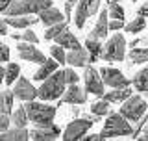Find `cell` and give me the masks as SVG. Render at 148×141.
Instances as JSON below:
<instances>
[{"instance_id":"cell-1","label":"cell","mask_w":148,"mask_h":141,"mask_svg":"<svg viewBox=\"0 0 148 141\" xmlns=\"http://www.w3.org/2000/svg\"><path fill=\"white\" fill-rule=\"evenodd\" d=\"M67 89V80H65V70H56L46 80H43V86L37 89V97L41 100H56L63 97Z\"/></svg>"},{"instance_id":"cell-2","label":"cell","mask_w":148,"mask_h":141,"mask_svg":"<svg viewBox=\"0 0 148 141\" xmlns=\"http://www.w3.org/2000/svg\"><path fill=\"white\" fill-rule=\"evenodd\" d=\"M133 126L130 124V121L122 113H108V119L104 123V130L100 132L102 139L108 138H119V135H132Z\"/></svg>"},{"instance_id":"cell-3","label":"cell","mask_w":148,"mask_h":141,"mask_svg":"<svg viewBox=\"0 0 148 141\" xmlns=\"http://www.w3.org/2000/svg\"><path fill=\"white\" fill-rule=\"evenodd\" d=\"M28 111V119L30 123H34L35 126H48L54 123L56 119V108L43 104V102H35V100H28V104L24 106Z\"/></svg>"},{"instance_id":"cell-4","label":"cell","mask_w":148,"mask_h":141,"mask_svg":"<svg viewBox=\"0 0 148 141\" xmlns=\"http://www.w3.org/2000/svg\"><path fill=\"white\" fill-rule=\"evenodd\" d=\"M46 8H52V0H11L6 15H39Z\"/></svg>"},{"instance_id":"cell-5","label":"cell","mask_w":148,"mask_h":141,"mask_svg":"<svg viewBox=\"0 0 148 141\" xmlns=\"http://www.w3.org/2000/svg\"><path fill=\"white\" fill-rule=\"evenodd\" d=\"M126 56V39L122 34H115L113 37H109V41L104 45L102 50V58L106 62H122Z\"/></svg>"},{"instance_id":"cell-6","label":"cell","mask_w":148,"mask_h":141,"mask_svg":"<svg viewBox=\"0 0 148 141\" xmlns=\"http://www.w3.org/2000/svg\"><path fill=\"white\" fill-rule=\"evenodd\" d=\"M98 121V115L95 117H85V119H76L71 121L69 126L63 132V141H76V139H83V135L87 134V130Z\"/></svg>"},{"instance_id":"cell-7","label":"cell","mask_w":148,"mask_h":141,"mask_svg":"<svg viewBox=\"0 0 148 141\" xmlns=\"http://www.w3.org/2000/svg\"><path fill=\"white\" fill-rule=\"evenodd\" d=\"M146 100L143 97L139 95H132L128 97L126 100L122 102V106H120V113L126 117L128 121H139L143 115L146 113Z\"/></svg>"},{"instance_id":"cell-8","label":"cell","mask_w":148,"mask_h":141,"mask_svg":"<svg viewBox=\"0 0 148 141\" xmlns=\"http://www.w3.org/2000/svg\"><path fill=\"white\" fill-rule=\"evenodd\" d=\"M83 80H85V91L96 97H104V80H102L100 70H96L92 65H85V73H83Z\"/></svg>"},{"instance_id":"cell-9","label":"cell","mask_w":148,"mask_h":141,"mask_svg":"<svg viewBox=\"0 0 148 141\" xmlns=\"http://www.w3.org/2000/svg\"><path fill=\"white\" fill-rule=\"evenodd\" d=\"M100 74H102V80H104L106 86H109L113 89L115 87H126L132 84V80H128L119 69H113V67H102Z\"/></svg>"},{"instance_id":"cell-10","label":"cell","mask_w":148,"mask_h":141,"mask_svg":"<svg viewBox=\"0 0 148 141\" xmlns=\"http://www.w3.org/2000/svg\"><path fill=\"white\" fill-rule=\"evenodd\" d=\"M17 50H18V58L22 59V62H32V63H43L46 62V58H45V54L41 52V50H37L34 43H28V41H21L17 46Z\"/></svg>"},{"instance_id":"cell-11","label":"cell","mask_w":148,"mask_h":141,"mask_svg":"<svg viewBox=\"0 0 148 141\" xmlns=\"http://www.w3.org/2000/svg\"><path fill=\"white\" fill-rule=\"evenodd\" d=\"M13 95L21 100H35L37 97V89L32 86V82L24 76H18L17 82H15V87H13Z\"/></svg>"},{"instance_id":"cell-12","label":"cell","mask_w":148,"mask_h":141,"mask_svg":"<svg viewBox=\"0 0 148 141\" xmlns=\"http://www.w3.org/2000/svg\"><path fill=\"white\" fill-rule=\"evenodd\" d=\"M59 135H61L59 128L52 123L48 126H35L30 132V139H34V141H54V139H58Z\"/></svg>"},{"instance_id":"cell-13","label":"cell","mask_w":148,"mask_h":141,"mask_svg":"<svg viewBox=\"0 0 148 141\" xmlns=\"http://www.w3.org/2000/svg\"><path fill=\"white\" fill-rule=\"evenodd\" d=\"M63 102H67V104H85L87 91L82 89L78 84H71L63 93Z\"/></svg>"},{"instance_id":"cell-14","label":"cell","mask_w":148,"mask_h":141,"mask_svg":"<svg viewBox=\"0 0 148 141\" xmlns=\"http://www.w3.org/2000/svg\"><path fill=\"white\" fill-rule=\"evenodd\" d=\"M67 63L72 65V67H85L89 63V52L87 48H72L71 52L67 54Z\"/></svg>"},{"instance_id":"cell-15","label":"cell","mask_w":148,"mask_h":141,"mask_svg":"<svg viewBox=\"0 0 148 141\" xmlns=\"http://www.w3.org/2000/svg\"><path fill=\"white\" fill-rule=\"evenodd\" d=\"M91 17V9H89V0H78L76 11H74V24L78 28H83L87 22V19Z\"/></svg>"},{"instance_id":"cell-16","label":"cell","mask_w":148,"mask_h":141,"mask_svg":"<svg viewBox=\"0 0 148 141\" xmlns=\"http://www.w3.org/2000/svg\"><path fill=\"white\" fill-rule=\"evenodd\" d=\"M108 17H109V11H108V9H104V11L100 13L98 21H96L95 30L91 32V37H95V39H104V37H108V30H109Z\"/></svg>"},{"instance_id":"cell-17","label":"cell","mask_w":148,"mask_h":141,"mask_svg":"<svg viewBox=\"0 0 148 141\" xmlns=\"http://www.w3.org/2000/svg\"><path fill=\"white\" fill-rule=\"evenodd\" d=\"M39 21L46 26H52V24H58V22H63V13L56 8H46L39 13Z\"/></svg>"},{"instance_id":"cell-18","label":"cell","mask_w":148,"mask_h":141,"mask_svg":"<svg viewBox=\"0 0 148 141\" xmlns=\"http://www.w3.org/2000/svg\"><path fill=\"white\" fill-rule=\"evenodd\" d=\"M56 43L58 45H61L63 48H69V50H72V48H82V45H80V41H78V37L72 34V32H69V28L65 32H61L58 37H56Z\"/></svg>"},{"instance_id":"cell-19","label":"cell","mask_w":148,"mask_h":141,"mask_svg":"<svg viewBox=\"0 0 148 141\" xmlns=\"http://www.w3.org/2000/svg\"><path fill=\"white\" fill-rule=\"evenodd\" d=\"M30 139V132L26 128H18L15 126L13 130H4L0 132V141H26Z\"/></svg>"},{"instance_id":"cell-20","label":"cell","mask_w":148,"mask_h":141,"mask_svg":"<svg viewBox=\"0 0 148 141\" xmlns=\"http://www.w3.org/2000/svg\"><path fill=\"white\" fill-rule=\"evenodd\" d=\"M37 21H39V17H28V15H9L6 19L8 26H13V28H30Z\"/></svg>"},{"instance_id":"cell-21","label":"cell","mask_w":148,"mask_h":141,"mask_svg":"<svg viewBox=\"0 0 148 141\" xmlns=\"http://www.w3.org/2000/svg\"><path fill=\"white\" fill-rule=\"evenodd\" d=\"M132 95H133V91L130 89V86H126V87H115L113 91L104 93V98L109 100V102H120V104H122V102Z\"/></svg>"},{"instance_id":"cell-22","label":"cell","mask_w":148,"mask_h":141,"mask_svg":"<svg viewBox=\"0 0 148 141\" xmlns=\"http://www.w3.org/2000/svg\"><path fill=\"white\" fill-rule=\"evenodd\" d=\"M58 70V62L56 59H46V62H43L41 63V67L35 70V74H34V80H46L50 76L52 73H56Z\"/></svg>"},{"instance_id":"cell-23","label":"cell","mask_w":148,"mask_h":141,"mask_svg":"<svg viewBox=\"0 0 148 141\" xmlns=\"http://www.w3.org/2000/svg\"><path fill=\"white\" fill-rule=\"evenodd\" d=\"M85 48L87 52H89V62H96L98 58H102V50H104V46L100 45L98 39H95V37H87L85 41Z\"/></svg>"},{"instance_id":"cell-24","label":"cell","mask_w":148,"mask_h":141,"mask_svg":"<svg viewBox=\"0 0 148 141\" xmlns=\"http://www.w3.org/2000/svg\"><path fill=\"white\" fill-rule=\"evenodd\" d=\"M13 91H0V113L9 115L13 110Z\"/></svg>"},{"instance_id":"cell-25","label":"cell","mask_w":148,"mask_h":141,"mask_svg":"<svg viewBox=\"0 0 148 141\" xmlns=\"http://www.w3.org/2000/svg\"><path fill=\"white\" fill-rule=\"evenodd\" d=\"M132 84L135 86L137 91L146 93V91H148V67H146V69H143V70H139L135 76H133Z\"/></svg>"},{"instance_id":"cell-26","label":"cell","mask_w":148,"mask_h":141,"mask_svg":"<svg viewBox=\"0 0 148 141\" xmlns=\"http://www.w3.org/2000/svg\"><path fill=\"white\" fill-rule=\"evenodd\" d=\"M11 123L15 126H18V128H26V124L30 123V119H28V111H26L24 106H21L18 110H15L11 113Z\"/></svg>"},{"instance_id":"cell-27","label":"cell","mask_w":148,"mask_h":141,"mask_svg":"<svg viewBox=\"0 0 148 141\" xmlns=\"http://www.w3.org/2000/svg\"><path fill=\"white\" fill-rule=\"evenodd\" d=\"M146 62H148V48L133 46L130 50V63H146Z\"/></svg>"},{"instance_id":"cell-28","label":"cell","mask_w":148,"mask_h":141,"mask_svg":"<svg viewBox=\"0 0 148 141\" xmlns=\"http://www.w3.org/2000/svg\"><path fill=\"white\" fill-rule=\"evenodd\" d=\"M69 28L67 24V21H63V22H58V24H52V26H48L46 28V32H45V39L48 41V39H56L61 32H65Z\"/></svg>"},{"instance_id":"cell-29","label":"cell","mask_w":148,"mask_h":141,"mask_svg":"<svg viewBox=\"0 0 148 141\" xmlns=\"http://www.w3.org/2000/svg\"><path fill=\"white\" fill-rule=\"evenodd\" d=\"M111 102L109 100H106L104 97H102V100H98V102H95V104L91 106V111H92V115H98V117H104V115H108L109 113V106Z\"/></svg>"},{"instance_id":"cell-30","label":"cell","mask_w":148,"mask_h":141,"mask_svg":"<svg viewBox=\"0 0 148 141\" xmlns=\"http://www.w3.org/2000/svg\"><path fill=\"white\" fill-rule=\"evenodd\" d=\"M146 28V19L145 17H135L132 22H128L126 24V32H130V34H137V32H143Z\"/></svg>"},{"instance_id":"cell-31","label":"cell","mask_w":148,"mask_h":141,"mask_svg":"<svg viewBox=\"0 0 148 141\" xmlns=\"http://www.w3.org/2000/svg\"><path fill=\"white\" fill-rule=\"evenodd\" d=\"M18 76H21V67H18V63H8V67H6V84H15Z\"/></svg>"},{"instance_id":"cell-32","label":"cell","mask_w":148,"mask_h":141,"mask_svg":"<svg viewBox=\"0 0 148 141\" xmlns=\"http://www.w3.org/2000/svg\"><path fill=\"white\" fill-rule=\"evenodd\" d=\"M50 54H52V58L58 63H67V52H65V48H63L61 45L52 46V48H50Z\"/></svg>"},{"instance_id":"cell-33","label":"cell","mask_w":148,"mask_h":141,"mask_svg":"<svg viewBox=\"0 0 148 141\" xmlns=\"http://www.w3.org/2000/svg\"><path fill=\"white\" fill-rule=\"evenodd\" d=\"M109 17L111 19H120V21H124V8L120 6L119 2H109Z\"/></svg>"},{"instance_id":"cell-34","label":"cell","mask_w":148,"mask_h":141,"mask_svg":"<svg viewBox=\"0 0 148 141\" xmlns=\"http://www.w3.org/2000/svg\"><path fill=\"white\" fill-rule=\"evenodd\" d=\"M21 37H22L21 41H28V43H34V45L39 43V37H37V35H35V32H32L30 28H24V32L21 34Z\"/></svg>"},{"instance_id":"cell-35","label":"cell","mask_w":148,"mask_h":141,"mask_svg":"<svg viewBox=\"0 0 148 141\" xmlns=\"http://www.w3.org/2000/svg\"><path fill=\"white\" fill-rule=\"evenodd\" d=\"M65 80H67V86L78 84V74L74 73V69H65Z\"/></svg>"},{"instance_id":"cell-36","label":"cell","mask_w":148,"mask_h":141,"mask_svg":"<svg viewBox=\"0 0 148 141\" xmlns=\"http://www.w3.org/2000/svg\"><path fill=\"white\" fill-rule=\"evenodd\" d=\"M4 62H9V46L0 41V63Z\"/></svg>"},{"instance_id":"cell-37","label":"cell","mask_w":148,"mask_h":141,"mask_svg":"<svg viewBox=\"0 0 148 141\" xmlns=\"http://www.w3.org/2000/svg\"><path fill=\"white\" fill-rule=\"evenodd\" d=\"M9 123H11V119H9L6 113H0V132L8 130L9 128Z\"/></svg>"},{"instance_id":"cell-38","label":"cell","mask_w":148,"mask_h":141,"mask_svg":"<svg viewBox=\"0 0 148 141\" xmlns=\"http://www.w3.org/2000/svg\"><path fill=\"white\" fill-rule=\"evenodd\" d=\"M122 26H124V21H120V19H111L109 21V30H120Z\"/></svg>"},{"instance_id":"cell-39","label":"cell","mask_w":148,"mask_h":141,"mask_svg":"<svg viewBox=\"0 0 148 141\" xmlns=\"http://www.w3.org/2000/svg\"><path fill=\"white\" fill-rule=\"evenodd\" d=\"M8 34V22L6 19H0V35H6Z\"/></svg>"},{"instance_id":"cell-40","label":"cell","mask_w":148,"mask_h":141,"mask_svg":"<svg viewBox=\"0 0 148 141\" xmlns=\"http://www.w3.org/2000/svg\"><path fill=\"white\" fill-rule=\"evenodd\" d=\"M139 15H141V17H148V2H145V4H143V6L141 8H139Z\"/></svg>"},{"instance_id":"cell-41","label":"cell","mask_w":148,"mask_h":141,"mask_svg":"<svg viewBox=\"0 0 148 141\" xmlns=\"http://www.w3.org/2000/svg\"><path fill=\"white\" fill-rule=\"evenodd\" d=\"M71 11H72V2H65V17H67V21L71 19Z\"/></svg>"},{"instance_id":"cell-42","label":"cell","mask_w":148,"mask_h":141,"mask_svg":"<svg viewBox=\"0 0 148 141\" xmlns=\"http://www.w3.org/2000/svg\"><path fill=\"white\" fill-rule=\"evenodd\" d=\"M9 4H11V0H0V13H2V11H6Z\"/></svg>"},{"instance_id":"cell-43","label":"cell","mask_w":148,"mask_h":141,"mask_svg":"<svg viewBox=\"0 0 148 141\" xmlns=\"http://www.w3.org/2000/svg\"><path fill=\"white\" fill-rule=\"evenodd\" d=\"M4 80H6V69H4L2 65H0V86H2Z\"/></svg>"},{"instance_id":"cell-44","label":"cell","mask_w":148,"mask_h":141,"mask_svg":"<svg viewBox=\"0 0 148 141\" xmlns=\"http://www.w3.org/2000/svg\"><path fill=\"white\" fill-rule=\"evenodd\" d=\"M137 139H141V141H148V132L145 134V135H139V138Z\"/></svg>"},{"instance_id":"cell-45","label":"cell","mask_w":148,"mask_h":141,"mask_svg":"<svg viewBox=\"0 0 148 141\" xmlns=\"http://www.w3.org/2000/svg\"><path fill=\"white\" fill-rule=\"evenodd\" d=\"M11 37H13V39H15V41H21V39H22V37H21V34H13Z\"/></svg>"},{"instance_id":"cell-46","label":"cell","mask_w":148,"mask_h":141,"mask_svg":"<svg viewBox=\"0 0 148 141\" xmlns=\"http://www.w3.org/2000/svg\"><path fill=\"white\" fill-rule=\"evenodd\" d=\"M108 2H120V0H108Z\"/></svg>"},{"instance_id":"cell-47","label":"cell","mask_w":148,"mask_h":141,"mask_svg":"<svg viewBox=\"0 0 148 141\" xmlns=\"http://www.w3.org/2000/svg\"><path fill=\"white\" fill-rule=\"evenodd\" d=\"M67 2H78V0H67Z\"/></svg>"},{"instance_id":"cell-48","label":"cell","mask_w":148,"mask_h":141,"mask_svg":"<svg viewBox=\"0 0 148 141\" xmlns=\"http://www.w3.org/2000/svg\"><path fill=\"white\" fill-rule=\"evenodd\" d=\"M146 97H148V91H146Z\"/></svg>"}]
</instances>
